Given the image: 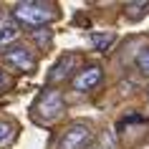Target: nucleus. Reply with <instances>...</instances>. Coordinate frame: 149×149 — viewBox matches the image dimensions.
<instances>
[{
	"label": "nucleus",
	"mask_w": 149,
	"mask_h": 149,
	"mask_svg": "<svg viewBox=\"0 0 149 149\" xmlns=\"http://www.w3.org/2000/svg\"><path fill=\"white\" fill-rule=\"evenodd\" d=\"M13 15L15 20L25 25H33V28H43L46 23H51L56 18V10L48 5V3H36V0H28V3H18L13 8Z\"/></svg>",
	"instance_id": "nucleus-1"
},
{
	"label": "nucleus",
	"mask_w": 149,
	"mask_h": 149,
	"mask_svg": "<svg viewBox=\"0 0 149 149\" xmlns=\"http://www.w3.org/2000/svg\"><path fill=\"white\" fill-rule=\"evenodd\" d=\"M63 114V96L58 88H46L38 96V101L33 104V119H38L43 124H51Z\"/></svg>",
	"instance_id": "nucleus-2"
},
{
	"label": "nucleus",
	"mask_w": 149,
	"mask_h": 149,
	"mask_svg": "<svg viewBox=\"0 0 149 149\" xmlns=\"http://www.w3.org/2000/svg\"><path fill=\"white\" fill-rule=\"evenodd\" d=\"M91 141V129L86 124H71L66 132H63L61 141H58V149H84Z\"/></svg>",
	"instance_id": "nucleus-3"
},
{
	"label": "nucleus",
	"mask_w": 149,
	"mask_h": 149,
	"mask_svg": "<svg viewBox=\"0 0 149 149\" xmlns=\"http://www.w3.org/2000/svg\"><path fill=\"white\" fill-rule=\"evenodd\" d=\"M3 61L8 63L10 68L25 71V73L36 68V56H33L25 46H13V48H8V51L3 53Z\"/></svg>",
	"instance_id": "nucleus-4"
},
{
	"label": "nucleus",
	"mask_w": 149,
	"mask_h": 149,
	"mask_svg": "<svg viewBox=\"0 0 149 149\" xmlns=\"http://www.w3.org/2000/svg\"><path fill=\"white\" fill-rule=\"evenodd\" d=\"M76 63H79V56H76V53H63L61 58L53 63L51 73H48V84H58V81L68 79L71 71L76 68Z\"/></svg>",
	"instance_id": "nucleus-5"
},
{
	"label": "nucleus",
	"mask_w": 149,
	"mask_h": 149,
	"mask_svg": "<svg viewBox=\"0 0 149 149\" xmlns=\"http://www.w3.org/2000/svg\"><path fill=\"white\" fill-rule=\"evenodd\" d=\"M101 79H104V71L99 66H88V68L79 71L73 76V88L76 91H91V88H96L101 84Z\"/></svg>",
	"instance_id": "nucleus-6"
},
{
	"label": "nucleus",
	"mask_w": 149,
	"mask_h": 149,
	"mask_svg": "<svg viewBox=\"0 0 149 149\" xmlns=\"http://www.w3.org/2000/svg\"><path fill=\"white\" fill-rule=\"evenodd\" d=\"M88 38H91V43H94V48H96V51L106 53V51L111 48V43L116 40V33H111V31H109V33H99V31H94L91 36H88Z\"/></svg>",
	"instance_id": "nucleus-7"
},
{
	"label": "nucleus",
	"mask_w": 149,
	"mask_h": 149,
	"mask_svg": "<svg viewBox=\"0 0 149 149\" xmlns=\"http://www.w3.org/2000/svg\"><path fill=\"white\" fill-rule=\"evenodd\" d=\"M13 38H18V25L15 23H3L0 25V46L10 43Z\"/></svg>",
	"instance_id": "nucleus-8"
},
{
	"label": "nucleus",
	"mask_w": 149,
	"mask_h": 149,
	"mask_svg": "<svg viewBox=\"0 0 149 149\" xmlns=\"http://www.w3.org/2000/svg\"><path fill=\"white\" fill-rule=\"evenodd\" d=\"M147 10H149V3H129V5H126V18H129V20L141 18Z\"/></svg>",
	"instance_id": "nucleus-9"
},
{
	"label": "nucleus",
	"mask_w": 149,
	"mask_h": 149,
	"mask_svg": "<svg viewBox=\"0 0 149 149\" xmlns=\"http://www.w3.org/2000/svg\"><path fill=\"white\" fill-rule=\"evenodd\" d=\"M136 68H139L144 76H149V48L139 51V56H136Z\"/></svg>",
	"instance_id": "nucleus-10"
},
{
	"label": "nucleus",
	"mask_w": 149,
	"mask_h": 149,
	"mask_svg": "<svg viewBox=\"0 0 149 149\" xmlns=\"http://www.w3.org/2000/svg\"><path fill=\"white\" fill-rule=\"evenodd\" d=\"M33 38L38 40L40 46H46L48 40H51V31H48V28H36V31H33Z\"/></svg>",
	"instance_id": "nucleus-11"
},
{
	"label": "nucleus",
	"mask_w": 149,
	"mask_h": 149,
	"mask_svg": "<svg viewBox=\"0 0 149 149\" xmlns=\"http://www.w3.org/2000/svg\"><path fill=\"white\" fill-rule=\"evenodd\" d=\"M10 136H13V124H8V121H0V144H5Z\"/></svg>",
	"instance_id": "nucleus-12"
},
{
	"label": "nucleus",
	"mask_w": 149,
	"mask_h": 149,
	"mask_svg": "<svg viewBox=\"0 0 149 149\" xmlns=\"http://www.w3.org/2000/svg\"><path fill=\"white\" fill-rule=\"evenodd\" d=\"M5 84H8V79H5V73H3V71H0V88L5 86Z\"/></svg>",
	"instance_id": "nucleus-13"
},
{
	"label": "nucleus",
	"mask_w": 149,
	"mask_h": 149,
	"mask_svg": "<svg viewBox=\"0 0 149 149\" xmlns=\"http://www.w3.org/2000/svg\"><path fill=\"white\" fill-rule=\"evenodd\" d=\"M0 18H3V13H0Z\"/></svg>",
	"instance_id": "nucleus-14"
}]
</instances>
